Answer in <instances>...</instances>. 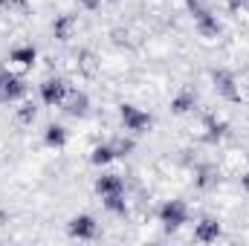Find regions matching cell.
Masks as SVG:
<instances>
[{"instance_id":"cell-17","label":"cell","mask_w":249,"mask_h":246,"mask_svg":"<svg viewBox=\"0 0 249 246\" xmlns=\"http://www.w3.org/2000/svg\"><path fill=\"white\" fill-rule=\"evenodd\" d=\"M35 116H38V110H35V105H23V110L18 113V119L23 124H29V122H35Z\"/></svg>"},{"instance_id":"cell-11","label":"cell","mask_w":249,"mask_h":246,"mask_svg":"<svg viewBox=\"0 0 249 246\" xmlns=\"http://www.w3.org/2000/svg\"><path fill=\"white\" fill-rule=\"evenodd\" d=\"M44 145H47V148H64V145H67V127H64V124H47V130H44Z\"/></svg>"},{"instance_id":"cell-19","label":"cell","mask_w":249,"mask_h":246,"mask_svg":"<svg viewBox=\"0 0 249 246\" xmlns=\"http://www.w3.org/2000/svg\"><path fill=\"white\" fill-rule=\"evenodd\" d=\"M226 3H229V9H232V12H238V9H244V6H247L249 0H226Z\"/></svg>"},{"instance_id":"cell-16","label":"cell","mask_w":249,"mask_h":246,"mask_svg":"<svg viewBox=\"0 0 249 246\" xmlns=\"http://www.w3.org/2000/svg\"><path fill=\"white\" fill-rule=\"evenodd\" d=\"M191 107H194V96H191L188 90L186 93H180V96L171 102V110H174V113H188Z\"/></svg>"},{"instance_id":"cell-21","label":"cell","mask_w":249,"mask_h":246,"mask_svg":"<svg viewBox=\"0 0 249 246\" xmlns=\"http://www.w3.org/2000/svg\"><path fill=\"white\" fill-rule=\"evenodd\" d=\"M241 185H244V191H249V171H247V177L241 180Z\"/></svg>"},{"instance_id":"cell-13","label":"cell","mask_w":249,"mask_h":246,"mask_svg":"<svg viewBox=\"0 0 249 246\" xmlns=\"http://www.w3.org/2000/svg\"><path fill=\"white\" fill-rule=\"evenodd\" d=\"M72 26H75V18H72V15H61V18H55L53 32H55V38L67 41V38H70V32H72Z\"/></svg>"},{"instance_id":"cell-18","label":"cell","mask_w":249,"mask_h":246,"mask_svg":"<svg viewBox=\"0 0 249 246\" xmlns=\"http://www.w3.org/2000/svg\"><path fill=\"white\" fill-rule=\"evenodd\" d=\"M18 6H26V0H0V9H18Z\"/></svg>"},{"instance_id":"cell-4","label":"cell","mask_w":249,"mask_h":246,"mask_svg":"<svg viewBox=\"0 0 249 246\" xmlns=\"http://www.w3.org/2000/svg\"><path fill=\"white\" fill-rule=\"evenodd\" d=\"M160 220L165 223V229H180L183 223H188V206L183 200H168L160 209Z\"/></svg>"},{"instance_id":"cell-15","label":"cell","mask_w":249,"mask_h":246,"mask_svg":"<svg viewBox=\"0 0 249 246\" xmlns=\"http://www.w3.org/2000/svg\"><path fill=\"white\" fill-rule=\"evenodd\" d=\"M105 209H107V211H113V214H119V217H124V214H127V203H124V194H116V197H105Z\"/></svg>"},{"instance_id":"cell-20","label":"cell","mask_w":249,"mask_h":246,"mask_svg":"<svg viewBox=\"0 0 249 246\" xmlns=\"http://www.w3.org/2000/svg\"><path fill=\"white\" fill-rule=\"evenodd\" d=\"M81 6H84V9H99L102 0H81Z\"/></svg>"},{"instance_id":"cell-12","label":"cell","mask_w":249,"mask_h":246,"mask_svg":"<svg viewBox=\"0 0 249 246\" xmlns=\"http://www.w3.org/2000/svg\"><path fill=\"white\" fill-rule=\"evenodd\" d=\"M113 159H116V148L113 145H96L90 151V162L93 165H110Z\"/></svg>"},{"instance_id":"cell-8","label":"cell","mask_w":249,"mask_h":246,"mask_svg":"<svg viewBox=\"0 0 249 246\" xmlns=\"http://www.w3.org/2000/svg\"><path fill=\"white\" fill-rule=\"evenodd\" d=\"M217 238H220V223H217V220L206 217V220H200V223L194 226V241L212 244V241H217Z\"/></svg>"},{"instance_id":"cell-1","label":"cell","mask_w":249,"mask_h":246,"mask_svg":"<svg viewBox=\"0 0 249 246\" xmlns=\"http://www.w3.org/2000/svg\"><path fill=\"white\" fill-rule=\"evenodd\" d=\"M23 96H26V84L12 70H0V105L20 102Z\"/></svg>"},{"instance_id":"cell-2","label":"cell","mask_w":249,"mask_h":246,"mask_svg":"<svg viewBox=\"0 0 249 246\" xmlns=\"http://www.w3.org/2000/svg\"><path fill=\"white\" fill-rule=\"evenodd\" d=\"M119 116H122V124L127 133H145L151 127V113L148 110H139L136 105H122L119 107Z\"/></svg>"},{"instance_id":"cell-9","label":"cell","mask_w":249,"mask_h":246,"mask_svg":"<svg viewBox=\"0 0 249 246\" xmlns=\"http://www.w3.org/2000/svg\"><path fill=\"white\" fill-rule=\"evenodd\" d=\"M214 87H217V93L220 96H226V99H241V93H238V87H235V75L232 72H226V70H220V72H214Z\"/></svg>"},{"instance_id":"cell-3","label":"cell","mask_w":249,"mask_h":246,"mask_svg":"<svg viewBox=\"0 0 249 246\" xmlns=\"http://www.w3.org/2000/svg\"><path fill=\"white\" fill-rule=\"evenodd\" d=\"M41 102L47 105V107H58V105H64L67 102V96H70V87H67V81L64 78H47L41 87Z\"/></svg>"},{"instance_id":"cell-10","label":"cell","mask_w":249,"mask_h":246,"mask_svg":"<svg viewBox=\"0 0 249 246\" xmlns=\"http://www.w3.org/2000/svg\"><path fill=\"white\" fill-rule=\"evenodd\" d=\"M38 58V50L32 47V44H26V47H15L12 53H9V61L18 64V67H32Z\"/></svg>"},{"instance_id":"cell-6","label":"cell","mask_w":249,"mask_h":246,"mask_svg":"<svg viewBox=\"0 0 249 246\" xmlns=\"http://www.w3.org/2000/svg\"><path fill=\"white\" fill-rule=\"evenodd\" d=\"M194 29H197V35H200V38L212 41V38H217L220 23H217V18H214V15H212V9H209V12H203L200 18H194Z\"/></svg>"},{"instance_id":"cell-14","label":"cell","mask_w":249,"mask_h":246,"mask_svg":"<svg viewBox=\"0 0 249 246\" xmlns=\"http://www.w3.org/2000/svg\"><path fill=\"white\" fill-rule=\"evenodd\" d=\"M87 105H90L87 96H84V93H75V96L67 102V113H70V116H87Z\"/></svg>"},{"instance_id":"cell-7","label":"cell","mask_w":249,"mask_h":246,"mask_svg":"<svg viewBox=\"0 0 249 246\" xmlns=\"http://www.w3.org/2000/svg\"><path fill=\"white\" fill-rule=\"evenodd\" d=\"M96 191L102 194V200L105 197H116V194H124V183L119 174H102L96 180Z\"/></svg>"},{"instance_id":"cell-5","label":"cell","mask_w":249,"mask_h":246,"mask_svg":"<svg viewBox=\"0 0 249 246\" xmlns=\"http://www.w3.org/2000/svg\"><path fill=\"white\" fill-rule=\"evenodd\" d=\"M67 232H70V238H78V241H93V238L99 235V223H96L90 214H78V217H72V220L67 223Z\"/></svg>"}]
</instances>
